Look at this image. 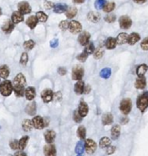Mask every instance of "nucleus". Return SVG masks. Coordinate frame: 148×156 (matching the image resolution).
<instances>
[{
  "label": "nucleus",
  "mask_w": 148,
  "mask_h": 156,
  "mask_svg": "<svg viewBox=\"0 0 148 156\" xmlns=\"http://www.w3.org/2000/svg\"><path fill=\"white\" fill-rule=\"evenodd\" d=\"M136 105H137V108L139 109L142 112H144L148 108V91H145V92L141 94L139 97L137 98Z\"/></svg>",
  "instance_id": "obj_1"
},
{
  "label": "nucleus",
  "mask_w": 148,
  "mask_h": 156,
  "mask_svg": "<svg viewBox=\"0 0 148 156\" xmlns=\"http://www.w3.org/2000/svg\"><path fill=\"white\" fill-rule=\"evenodd\" d=\"M13 91V85L11 81L5 80L2 83H0V93H1L5 97L9 96Z\"/></svg>",
  "instance_id": "obj_2"
},
{
  "label": "nucleus",
  "mask_w": 148,
  "mask_h": 156,
  "mask_svg": "<svg viewBox=\"0 0 148 156\" xmlns=\"http://www.w3.org/2000/svg\"><path fill=\"white\" fill-rule=\"evenodd\" d=\"M119 109L121 112L124 115H127V114L131 112L132 110V102L130 99H124L122 100V102H120V106H119Z\"/></svg>",
  "instance_id": "obj_3"
},
{
  "label": "nucleus",
  "mask_w": 148,
  "mask_h": 156,
  "mask_svg": "<svg viewBox=\"0 0 148 156\" xmlns=\"http://www.w3.org/2000/svg\"><path fill=\"white\" fill-rule=\"evenodd\" d=\"M97 148V145H96L95 141L91 140V139H86L85 141V151L86 153L88 154H93Z\"/></svg>",
  "instance_id": "obj_4"
},
{
  "label": "nucleus",
  "mask_w": 148,
  "mask_h": 156,
  "mask_svg": "<svg viewBox=\"0 0 148 156\" xmlns=\"http://www.w3.org/2000/svg\"><path fill=\"white\" fill-rule=\"evenodd\" d=\"M84 68L81 66H76L72 70V79L74 80H81L84 77Z\"/></svg>",
  "instance_id": "obj_5"
},
{
  "label": "nucleus",
  "mask_w": 148,
  "mask_h": 156,
  "mask_svg": "<svg viewBox=\"0 0 148 156\" xmlns=\"http://www.w3.org/2000/svg\"><path fill=\"white\" fill-rule=\"evenodd\" d=\"M119 26L122 29H128L132 26V20L128 16H122L119 18Z\"/></svg>",
  "instance_id": "obj_6"
},
{
  "label": "nucleus",
  "mask_w": 148,
  "mask_h": 156,
  "mask_svg": "<svg viewBox=\"0 0 148 156\" xmlns=\"http://www.w3.org/2000/svg\"><path fill=\"white\" fill-rule=\"evenodd\" d=\"M32 122H33V126L36 129H38V130H42L47 126V123H45L44 119L41 116L34 117V119L32 120Z\"/></svg>",
  "instance_id": "obj_7"
},
{
  "label": "nucleus",
  "mask_w": 148,
  "mask_h": 156,
  "mask_svg": "<svg viewBox=\"0 0 148 156\" xmlns=\"http://www.w3.org/2000/svg\"><path fill=\"white\" fill-rule=\"evenodd\" d=\"M68 29H69V31H70L71 33L76 34V33H79V32L82 30V25L78 21L73 20L71 22H69Z\"/></svg>",
  "instance_id": "obj_8"
},
{
  "label": "nucleus",
  "mask_w": 148,
  "mask_h": 156,
  "mask_svg": "<svg viewBox=\"0 0 148 156\" xmlns=\"http://www.w3.org/2000/svg\"><path fill=\"white\" fill-rule=\"evenodd\" d=\"M90 34L88 32L84 31L78 37V42L81 46H86L88 43H90Z\"/></svg>",
  "instance_id": "obj_9"
},
{
  "label": "nucleus",
  "mask_w": 148,
  "mask_h": 156,
  "mask_svg": "<svg viewBox=\"0 0 148 156\" xmlns=\"http://www.w3.org/2000/svg\"><path fill=\"white\" fill-rule=\"evenodd\" d=\"M41 98H42L43 102L45 103L50 102L51 100L54 99V93L51 90H45L41 93Z\"/></svg>",
  "instance_id": "obj_10"
},
{
  "label": "nucleus",
  "mask_w": 148,
  "mask_h": 156,
  "mask_svg": "<svg viewBox=\"0 0 148 156\" xmlns=\"http://www.w3.org/2000/svg\"><path fill=\"white\" fill-rule=\"evenodd\" d=\"M18 11L22 14H29L31 12V7L27 2H20L18 4Z\"/></svg>",
  "instance_id": "obj_11"
},
{
  "label": "nucleus",
  "mask_w": 148,
  "mask_h": 156,
  "mask_svg": "<svg viewBox=\"0 0 148 156\" xmlns=\"http://www.w3.org/2000/svg\"><path fill=\"white\" fill-rule=\"evenodd\" d=\"M44 153H45V156H55L57 155V150H55V145H53L52 143L45 145L44 148Z\"/></svg>",
  "instance_id": "obj_12"
},
{
  "label": "nucleus",
  "mask_w": 148,
  "mask_h": 156,
  "mask_svg": "<svg viewBox=\"0 0 148 156\" xmlns=\"http://www.w3.org/2000/svg\"><path fill=\"white\" fill-rule=\"evenodd\" d=\"M78 112H79L80 115L84 118L87 115V113H88V105H87L85 102H81L80 104H79V107H78Z\"/></svg>",
  "instance_id": "obj_13"
},
{
  "label": "nucleus",
  "mask_w": 148,
  "mask_h": 156,
  "mask_svg": "<svg viewBox=\"0 0 148 156\" xmlns=\"http://www.w3.org/2000/svg\"><path fill=\"white\" fill-rule=\"evenodd\" d=\"M14 29H15V24L13 23V21H10V20H7L5 22V24L2 27V30L7 34L11 33Z\"/></svg>",
  "instance_id": "obj_14"
},
{
  "label": "nucleus",
  "mask_w": 148,
  "mask_h": 156,
  "mask_svg": "<svg viewBox=\"0 0 148 156\" xmlns=\"http://www.w3.org/2000/svg\"><path fill=\"white\" fill-rule=\"evenodd\" d=\"M11 19L14 24H18V23H20L24 20V16H23V14L20 13L19 11H16L12 14Z\"/></svg>",
  "instance_id": "obj_15"
},
{
  "label": "nucleus",
  "mask_w": 148,
  "mask_h": 156,
  "mask_svg": "<svg viewBox=\"0 0 148 156\" xmlns=\"http://www.w3.org/2000/svg\"><path fill=\"white\" fill-rule=\"evenodd\" d=\"M140 40V35L138 33H136V32H133V33H131L130 35L128 36V44L129 45H135L136 43H137L138 41Z\"/></svg>",
  "instance_id": "obj_16"
},
{
  "label": "nucleus",
  "mask_w": 148,
  "mask_h": 156,
  "mask_svg": "<svg viewBox=\"0 0 148 156\" xmlns=\"http://www.w3.org/2000/svg\"><path fill=\"white\" fill-rule=\"evenodd\" d=\"M135 87L137 90H144L146 87V80L145 77L138 78L135 82Z\"/></svg>",
  "instance_id": "obj_17"
},
{
  "label": "nucleus",
  "mask_w": 148,
  "mask_h": 156,
  "mask_svg": "<svg viewBox=\"0 0 148 156\" xmlns=\"http://www.w3.org/2000/svg\"><path fill=\"white\" fill-rule=\"evenodd\" d=\"M116 43L117 45H124L127 43L128 41V35L124 32H122V33L118 34V36L116 37Z\"/></svg>",
  "instance_id": "obj_18"
},
{
  "label": "nucleus",
  "mask_w": 148,
  "mask_h": 156,
  "mask_svg": "<svg viewBox=\"0 0 148 156\" xmlns=\"http://www.w3.org/2000/svg\"><path fill=\"white\" fill-rule=\"evenodd\" d=\"M55 132L54 131L49 130V131H45V141H47L48 144L52 143L53 141H55Z\"/></svg>",
  "instance_id": "obj_19"
},
{
  "label": "nucleus",
  "mask_w": 148,
  "mask_h": 156,
  "mask_svg": "<svg viewBox=\"0 0 148 156\" xmlns=\"http://www.w3.org/2000/svg\"><path fill=\"white\" fill-rule=\"evenodd\" d=\"M87 18H88V20L93 22V23H97L100 18H101V15L97 12H94V11H91L88 13V15H87Z\"/></svg>",
  "instance_id": "obj_20"
},
{
  "label": "nucleus",
  "mask_w": 148,
  "mask_h": 156,
  "mask_svg": "<svg viewBox=\"0 0 148 156\" xmlns=\"http://www.w3.org/2000/svg\"><path fill=\"white\" fill-rule=\"evenodd\" d=\"M14 85H19V86L26 85V78L22 73H19V74L16 75L15 80H14Z\"/></svg>",
  "instance_id": "obj_21"
},
{
  "label": "nucleus",
  "mask_w": 148,
  "mask_h": 156,
  "mask_svg": "<svg viewBox=\"0 0 148 156\" xmlns=\"http://www.w3.org/2000/svg\"><path fill=\"white\" fill-rule=\"evenodd\" d=\"M147 70H148V66L146 65V64H141V65H139L136 68V75L139 78L144 77L147 71Z\"/></svg>",
  "instance_id": "obj_22"
},
{
  "label": "nucleus",
  "mask_w": 148,
  "mask_h": 156,
  "mask_svg": "<svg viewBox=\"0 0 148 156\" xmlns=\"http://www.w3.org/2000/svg\"><path fill=\"white\" fill-rule=\"evenodd\" d=\"M25 96L26 100H32L36 96V90L34 87H28L26 90H25Z\"/></svg>",
  "instance_id": "obj_23"
},
{
  "label": "nucleus",
  "mask_w": 148,
  "mask_h": 156,
  "mask_svg": "<svg viewBox=\"0 0 148 156\" xmlns=\"http://www.w3.org/2000/svg\"><path fill=\"white\" fill-rule=\"evenodd\" d=\"M84 89H85V83L84 81L78 80L76 85H75V92L78 95L84 93Z\"/></svg>",
  "instance_id": "obj_24"
},
{
  "label": "nucleus",
  "mask_w": 148,
  "mask_h": 156,
  "mask_svg": "<svg viewBox=\"0 0 148 156\" xmlns=\"http://www.w3.org/2000/svg\"><path fill=\"white\" fill-rule=\"evenodd\" d=\"M120 132H121V130H120V126L118 125H114L112 127L111 129V136H112L113 140H117L120 136Z\"/></svg>",
  "instance_id": "obj_25"
},
{
  "label": "nucleus",
  "mask_w": 148,
  "mask_h": 156,
  "mask_svg": "<svg viewBox=\"0 0 148 156\" xmlns=\"http://www.w3.org/2000/svg\"><path fill=\"white\" fill-rule=\"evenodd\" d=\"M105 48H107V49H114L115 47H116V39H114V38H108L107 39H106L105 41Z\"/></svg>",
  "instance_id": "obj_26"
},
{
  "label": "nucleus",
  "mask_w": 148,
  "mask_h": 156,
  "mask_svg": "<svg viewBox=\"0 0 148 156\" xmlns=\"http://www.w3.org/2000/svg\"><path fill=\"white\" fill-rule=\"evenodd\" d=\"M114 121V117L111 113H105L102 118V122L104 125H110Z\"/></svg>",
  "instance_id": "obj_27"
},
{
  "label": "nucleus",
  "mask_w": 148,
  "mask_h": 156,
  "mask_svg": "<svg viewBox=\"0 0 148 156\" xmlns=\"http://www.w3.org/2000/svg\"><path fill=\"white\" fill-rule=\"evenodd\" d=\"M67 9H68V7L66 4H57L54 7L55 13H57V14H61V13L66 12Z\"/></svg>",
  "instance_id": "obj_28"
},
{
  "label": "nucleus",
  "mask_w": 148,
  "mask_h": 156,
  "mask_svg": "<svg viewBox=\"0 0 148 156\" xmlns=\"http://www.w3.org/2000/svg\"><path fill=\"white\" fill-rule=\"evenodd\" d=\"M13 90L15 91L16 95L17 97H22L25 93V86H19V85H14Z\"/></svg>",
  "instance_id": "obj_29"
},
{
  "label": "nucleus",
  "mask_w": 148,
  "mask_h": 156,
  "mask_svg": "<svg viewBox=\"0 0 148 156\" xmlns=\"http://www.w3.org/2000/svg\"><path fill=\"white\" fill-rule=\"evenodd\" d=\"M36 24H37V18H36V17L31 16V17H29L28 18H27L26 25L28 26L31 29H34L35 27L36 26Z\"/></svg>",
  "instance_id": "obj_30"
},
{
  "label": "nucleus",
  "mask_w": 148,
  "mask_h": 156,
  "mask_svg": "<svg viewBox=\"0 0 148 156\" xmlns=\"http://www.w3.org/2000/svg\"><path fill=\"white\" fill-rule=\"evenodd\" d=\"M110 144H111V140L108 137H103L99 141V146L102 149H106L107 147H109Z\"/></svg>",
  "instance_id": "obj_31"
},
{
  "label": "nucleus",
  "mask_w": 148,
  "mask_h": 156,
  "mask_svg": "<svg viewBox=\"0 0 148 156\" xmlns=\"http://www.w3.org/2000/svg\"><path fill=\"white\" fill-rule=\"evenodd\" d=\"M22 127L25 131H30L32 130V128L34 127L33 122H32V121L26 119V120H24V121L22 122Z\"/></svg>",
  "instance_id": "obj_32"
},
{
  "label": "nucleus",
  "mask_w": 148,
  "mask_h": 156,
  "mask_svg": "<svg viewBox=\"0 0 148 156\" xmlns=\"http://www.w3.org/2000/svg\"><path fill=\"white\" fill-rule=\"evenodd\" d=\"M36 111V102H31L30 104H28L26 108V112L29 115H34Z\"/></svg>",
  "instance_id": "obj_33"
},
{
  "label": "nucleus",
  "mask_w": 148,
  "mask_h": 156,
  "mask_svg": "<svg viewBox=\"0 0 148 156\" xmlns=\"http://www.w3.org/2000/svg\"><path fill=\"white\" fill-rule=\"evenodd\" d=\"M9 76V68L7 66L3 65L0 67V78L2 79H7Z\"/></svg>",
  "instance_id": "obj_34"
},
{
  "label": "nucleus",
  "mask_w": 148,
  "mask_h": 156,
  "mask_svg": "<svg viewBox=\"0 0 148 156\" xmlns=\"http://www.w3.org/2000/svg\"><path fill=\"white\" fill-rule=\"evenodd\" d=\"M76 14H77L76 7H69L66 12V16L67 18H73L76 16Z\"/></svg>",
  "instance_id": "obj_35"
},
{
  "label": "nucleus",
  "mask_w": 148,
  "mask_h": 156,
  "mask_svg": "<svg viewBox=\"0 0 148 156\" xmlns=\"http://www.w3.org/2000/svg\"><path fill=\"white\" fill-rule=\"evenodd\" d=\"M114 7H115V4L114 2H108L105 5V7H103V10H104V12L110 13L114 10Z\"/></svg>",
  "instance_id": "obj_36"
},
{
  "label": "nucleus",
  "mask_w": 148,
  "mask_h": 156,
  "mask_svg": "<svg viewBox=\"0 0 148 156\" xmlns=\"http://www.w3.org/2000/svg\"><path fill=\"white\" fill-rule=\"evenodd\" d=\"M111 76V70L109 68H105L100 71V77L106 80Z\"/></svg>",
  "instance_id": "obj_37"
},
{
  "label": "nucleus",
  "mask_w": 148,
  "mask_h": 156,
  "mask_svg": "<svg viewBox=\"0 0 148 156\" xmlns=\"http://www.w3.org/2000/svg\"><path fill=\"white\" fill-rule=\"evenodd\" d=\"M36 18H37V20L40 21V22H45L47 20V15L45 13L42 12V11H38L37 13H36Z\"/></svg>",
  "instance_id": "obj_38"
},
{
  "label": "nucleus",
  "mask_w": 148,
  "mask_h": 156,
  "mask_svg": "<svg viewBox=\"0 0 148 156\" xmlns=\"http://www.w3.org/2000/svg\"><path fill=\"white\" fill-rule=\"evenodd\" d=\"M104 53H105L104 48H101V47H99V48H96V49L95 50V52H94V57H95V59H100L102 57L104 56Z\"/></svg>",
  "instance_id": "obj_39"
},
{
  "label": "nucleus",
  "mask_w": 148,
  "mask_h": 156,
  "mask_svg": "<svg viewBox=\"0 0 148 156\" xmlns=\"http://www.w3.org/2000/svg\"><path fill=\"white\" fill-rule=\"evenodd\" d=\"M84 151H85V143H82V141H79L76 146V153L77 154L81 155L83 153H84Z\"/></svg>",
  "instance_id": "obj_40"
},
{
  "label": "nucleus",
  "mask_w": 148,
  "mask_h": 156,
  "mask_svg": "<svg viewBox=\"0 0 148 156\" xmlns=\"http://www.w3.org/2000/svg\"><path fill=\"white\" fill-rule=\"evenodd\" d=\"M28 139H29L28 136H25V137H23V138H21L19 140V149L20 150H24L26 148V146L27 144V141H28Z\"/></svg>",
  "instance_id": "obj_41"
},
{
  "label": "nucleus",
  "mask_w": 148,
  "mask_h": 156,
  "mask_svg": "<svg viewBox=\"0 0 148 156\" xmlns=\"http://www.w3.org/2000/svg\"><path fill=\"white\" fill-rule=\"evenodd\" d=\"M95 45H94V43H92V42H90V43H88L86 46V48H85V51L88 54V55H90V54H93L94 52H95Z\"/></svg>",
  "instance_id": "obj_42"
},
{
  "label": "nucleus",
  "mask_w": 148,
  "mask_h": 156,
  "mask_svg": "<svg viewBox=\"0 0 148 156\" xmlns=\"http://www.w3.org/2000/svg\"><path fill=\"white\" fill-rule=\"evenodd\" d=\"M86 128L84 126H80L77 129V135L80 139H85L86 138Z\"/></svg>",
  "instance_id": "obj_43"
},
{
  "label": "nucleus",
  "mask_w": 148,
  "mask_h": 156,
  "mask_svg": "<svg viewBox=\"0 0 148 156\" xmlns=\"http://www.w3.org/2000/svg\"><path fill=\"white\" fill-rule=\"evenodd\" d=\"M106 4L105 0H95V7L96 9H103L105 5Z\"/></svg>",
  "instance_id": "obj_44"
},
{
  "label": "nucleus",
  "mask_w": 148,
  "mask_h": 156,
  "mask_svg": "<svg viewBox=\"0 0 148 156\" xmlns=\"http://www.w3.org/2000/svg\"><path fill=\"white\" fill-rule=\"evenodd\" d=\"M87 57H88V54H87L85 50L83 51L81 54H79L78 56L76 57V58H77V60L78 61H80V62H85L86 60V58H87Z\"/></svg>",
  "instance_id": "obj_45"
},
{
  "label": "nucleus",
  "mask_w": 148,
  "mask_h": 156,
  "mask_svg": "<svg viewBox=\"0 0 148 156\" xmlns=\"http://www.w3.org/2000/svg\"><path fill=\"white\" fill-rule=\"evenodd\" d=\"M35 47V42L33 40H27L24 43V48L27 50H30Z\"/></svg>",
  "instance_id": "obj_46"
},
{
  "label": "nucleus",
  "mask_w": 148,
  "mask_h": 156,
  "mask_svg": "<svg viewBox=\"0 0 148 156\" xmlns=\"http://www.w3.org/2000/svg\"><path fill=\"white\" fill-rule=\"evenodd\" d=\"M68 27H69V22L66 21V20H62L61 22L59 23V27H60V29L64 31V30H66L68 29Z\"/></svg>",
  "instance_id": "obj_47"
},
{
  "label": "nucleus",
  "mask_w": 148,
  "mask_h": 156,
  "mask_svg": "<svg viewBox=\"0 0 148 156\" xmlns=\"http://www.w3.org/2000/svg\"><path fill=\"white\" fill-rule=\"evenodd\" d=\"M115 19H116V17L114 14H109V15H107L105 17V20L107 23H114Z\"/></svg>",
  "instance_id": "obj_48"
},
{
  "label": "nucleus",
  "mask_w": 148,
  "mask_h": 156,
  "mask_svg": "<svg viewBox=\"0 0 148 156\" xmlns=\"http://www.w3.org/2000/svg\"><path fill=\"white\" fill-rule=\"evenodd\" d=\"M74 121H75L77 123H80L82 121V119L83 117L79 114V112H78V111H75V112H74Z\"/></svg>",
  "instance_id": "obj_49"
},
{
  "label": "nucleus",
  "mask_w": 148,
  "mask_h": 156,
  "mask_svg": "<svg viewBox=\"0 0 148 156\" xmlns=\"http://www.w3.org/2000/svg\"><path fill=\"white\" fill-rule=\"evenodd\" d=\"M27 61H28V56H27V54L25 52V53H23V54L21 55L20 63L22 64V65L26 66V63H27Z\"/></svg>",
  "instance_id": "obj_50"
},
{
  "label": "nucleus",
  "mask_w": 148,
  "mask_h": 156,
  "mask_svg": "<svg viewBox=\"0 0 148 156\" xmlns=\"http://www.w3.org/2000/svg\"><path fill=\"white\" fill-rule=\"evenodd\" d=\"M141 48L143 50H145V51H147L148 50V37L145 39H143V41L141 42Z\"/></svg>",
  "instance_id": "obj_51"
},
{
  "label": "nucleus",
  "mask_w": 148,
  "mask_h": 156,
  "mask_svg": "<svg viewBox=\"0 0 148 156\" xmlns=\"http://www.w3.org/2000/svg\"><path fill=\"white\" fill-rule=\"evenodd\" d=\"M10 147L13 150H17L19 149V141L16 140H13L10 141Z\"/></svg>",
  "instance_id": "obj_52"
},
{
  "label": "nucleus",
  "mask_w": 148,
  "mask_h": 156,
  "mask_svg": "<svg viewBox=\"0 0 148 156\" xmlns=\"http://www.w3.org/2000/svg\"><path fill=\"white\" fill-rule=\"evenodd\" d=\"M44 6H45V9H51V8H53L55 7V4L53 2H50V1H45V4H44Z\"/></svg>",
  "instance_id": "obj_53"
},
{
  "label": "nucleus",
  "mask_w": 148,
  "mask_h": 156,
  "mask_svg": "<svg viewBox=\"0 0 148 156\" xmlns=\"http://www.w3.org/2000/svg\"><path fill=\"white\" fill-rule=\"evenodd\" d=\"M115 152V147L114 146H109L106 148V153L107 154H113Z\"/></svg>",
  "instance_id": "obj_54"
},
{
  "label": "nucleus",
  "mask_w": 148,
  "mask_h": 156,
  "mask_svg": "<svg viewBox=\"0 0 148 156\" xmlns=\"http://www.w3.org/2000/svg\"><path fill=\"white\" fill-rule=\"evenodd\" d=\"M57 71L59 73V75H61V76H64V75L66 74V68H59Z\"/></svg>",
  "instance_id": "obj_55"
},
{
  "label": "nucleus",
  "mask_w": 148,
  "mask_h": 156,
  "mask_svg": "<svg viewBox=\"0 0 148 156\" xmlns=\"http://www.w3.org/2000/svg\"><path fill=\"white\" fill-rule=\"evenodd\" d=\"M50 46H51V48H57L58 46V40L57 39H53L50 42Z\"/></svg>",
  "instance_id": "obj_56"
},
{
  "label": "nucleus",
  "mask_w": 148,
  "mask_h": 156,
  "mask_svg": "<svg viewBox=\"0 0 148 156\" xmlns=\"http://www.w3.org/2000/svg\"><path fill=\"white\" fill-rule=\"evenodd\" d=\"M54 99H55L57 100H60L62 99V94L61 92H57L55 94H54Z\"/></svg>",
  "instance_id": "obj_57"
},
{
  "label": "nucleus",
  "mask_w": 148,
  "mask_h": 156,
  "mask_svg": "<svg viewBox=\"0 0 148 156\" xmlns=\"http://www.w3.org/2000/svg\"><path fill=\"white\" fill-rule=\"evenodd\" d=\"M90 90H91V87L89 85L85 86V89H84V93L85 94H88L90 92Z\"/></svg>",
  "instance_id": "obj_58"
},
{
  "label": "nucleus",
  "mask_w": 148,
  "mask_h": 156,
  "mask_svg": "<svg viewBox=\"0 0 148 156\" xmlns=\"http://www.w3.org/2000/svg\"><path fill=\"white\" fill-rule=\"evenodd\" d=\"M128 118H126V117H124V118H122L121 119V121H120V122H121V124H126V123L128 122Z\"/></svg>",
  "instance_id": "obj_59"
},
{
  "label": "nucleus",
  "mask_w": 148,
  "mask_h": 156,
  "mask_svg": "<svg viewBox=\"0 0 148 156\" xmlns=\"http://www.w3.org/2000/svg\"><path fill=\"white\" fill-rule=\"evenodd\" d=\"M14 156H27V155L24 152H17V153H15V155Z\"/></svg>",
  "instance_id": "obj_60"
},
{
  "label": "nucleus",
  "mask_w": 148,
  "mask_h": 156,
  "mask_svg": "<svg viewBox=\"0 0 148 156\" xmlns=\"http://www.w3.org/2000/svg\"><path fill=\"white\" fill-rule=\"evenodd\" d=\"M133 1L137 4H144L147 1V0H133Z\"/></svg>",
  "instance_id": "obj_61"
},
{
  "label": "nucleus",
  "mask_w": 148,
  "mask_h": 156,
  "mask_svg": "<svg viewBox=\"0 0 148 156\" xmlns=\"http://www.w3.org/2000/svg\"><path fill=\"white\" fill-rule=\"evenodd\" d=\"M85 1L86 0H73V2L76 3V4H83Z\"/></svg>",
  "instance_id": "obj_62"
},
{
  "label": "nucleus",
  "mask_w": 148,
  "mask_h": 156,
  "mask_svg": "<svg viewBox=\"0 0 148 156\" xmlns=\"http://www.w3.org/2000/svg\"><path fill=\"white\" fill-rule=\"evenodd\" d=\"M1 14H2V10H1V8H0V16H1Z\"/></svg>",
  "instance_id": "obj_63"
},
{
  "label": "nucleus",
  "mask_w": 148,
  "mask_h": 156,
  "mask_svg": "<svg viewBox=\"0 0 148 156\" xmlns=\"http://www.w3.org/2000/svg\"><path fill=\"white\" fill-rule=\"evenodd\" d=\"M78 156H82V155H78Z\"/></svg>",
  "instance_id": "obj_64"
}]
</instances>
